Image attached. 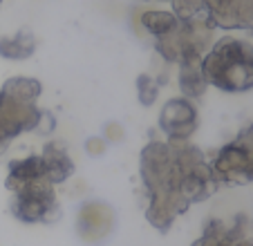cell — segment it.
<instances>
[{
	"label": "cell",
	"instance_id": "cell-1",
	"mask_svg": "<svg viewBox=\"0 0 253 246\" xmlns=\"http://www.w3.org/2000/svg\"><path fill=\"white\" fill-rule=\"evenodd\" d=\"M141 181L148 190L146 217L166 233L175 217L215 190L211 166L204 155L186 141H153L141 152Z\"/></svg>",
	"mask_w": 253,
	"mask_h": 246
},
{
	"label": "cell",
	"instance_id": "cell-2",
	"mask_svg": "<svg viewBox=\"0 0 253 246\" xmlns=\"http://www.w3.org/2000/svg\"><path fill=\"white\" fill-rule=\"evenodd\" d=\"M206 83L224 92H247L253 87V45L224 36L200 63Z\"/></svg>",
	"mask_w": 253,
	"mask_h": 246
},
{
	"label": "cell",
	"instance_id": "cell-3",
	"mask_svg": "<svg viewBox=\"0 0 253 246\" xmlns=\"http://www.w3.org/2000/svg\"><path fill=\"white\" fill-rule=\"evenodd\" d=\"M9 210L23 224H52L61 217L54 186L49 181H36L16 188Z\"/></svg>",
	"mask_w": 253,
	"mask_h": 246
},
{
	"label": "cell",
	"instance_id": "cell-4",
	"mask_svg": "<svg viewBox=\"0 0 253 246\" xmlns=\"http://www.w3.org/2000/svg\"><path fill=\"white\" fill-rule=\"evenodd\" d=\"M211 172L217 184H249L253 181V146L244 137L226 143L215 161Z\"/></svg>",
	"mask_w": 253,
	"mask_h": 246
},
{
	"label": "cell",
	"instance_id": "cell-5",
	"mask_svg": "<svg viewBox=\"0 0 253 246\" xmlns=\"http://www.w3.org/2000/svg\"><path fill=\"white\" fill-rule=\"evenodd\" d=\"M197 108L191 99L177 96L166 101L159 112V130L168 137V141H186L197 130Z\"/></svg>",
	"mask_w": 253,
	"mask_h": 246
},
{
	"label": "cell",
	"instance_id": "cell-6",
	"mask_svg": "<svg viewBox=\"0 0 253 246\" xmlns=\"http://www.w3.org/2000/svg\"><path fill=\"white\" fill-rule=\"evenodd\" d=\"M211 27L253 32V0H202Z\"/></svg>",
	"mask_w": 253,
	"mask_h": 246
},
{
	"label": "cell",
	"instance_id": "cell-7",
	"mask_svg": "<svg viewBox=\"0 0 253 246\" xmlns=\"http://www.w3.org/2000/svg\"><path fill=\"white\" fill-rule=\"evenodd\" d=\"M117 215L103 202H85L79 210L77 231L85 244H101L105 237L115 231Z\"/></svg>",
	"mask_w": 253,
	"mask_h": 246
},
{
	"label": "cell",
	"instance_id": "cell-8",
	"mask_svg": "<svg viewBox=\"0 0 253 246\" xmlns=\"http://www.w3.org/2000/svg\"><path fill=\"white\" fill-rule=\"evenodd\" d=\"M36 181H47V170H45V161L41 155H29L25 159H14L9 164L5 184L11 193L20 186L36 184Z\"/></svg>",
	"mask_w": 253,
	"mask_h": 246
},
{
	"label": "cell",
	"instance_id": "cell-9",
	"mask_svg": "<svg viewBox=\"0 0 253 246\" xmlns=\"http://www.w3.org/2000/svg\"><path fill=\"white\" fill-rule=\"evenodd\" d=\"M41 157H43V161H45L47 181L52 186L63 184V181L70 179V175L74 172V161L70 159V155H67V150L63 148V143L49 141Z\"/></svg>",
	"mask_w": 253,
	"mask_h": 246
},
{
	"label": "cell",
	"instance_id": "cell-10",
	"mask_svg": "<svg viewBox=\"0 0 253 246\" xmlns=\"http://www.w3.org/2000/svg\"><path fill=\"white\" fill-rule=\"evenodd\" d=\"M36 52V36L29 29H20L14 36H0V56L7 61H27Z\"/></svg>",
	"mask_w": 253,
	"mask_h": 246
},
{
	"label": "cell",
	"instance_id": "cell-11",
	"mask_svg": "<svg viewBox=\"0 0 253 246\" xmlns=\"http://www.w3.org/2000/svg\"><path fill=\"white\" fill-rule=\"evenodd\" d=\"M41 92H43L41 81L25 79V76H14V79H9V81H5V83H2V90H0V94L9 96V99L18 101V103L32 105L34 101L41 96Z\"/></svg>",
	"mask_w": 253,
	"mask_h": 246
},
{
	"label": "cell",
	"instance_id": "cell-12",
	"mask_svg": "<svg viewBox=\"0 0 253 246\" xmlns=\"http://www.w3.org/2000/svg\"><path fill=\"white\" fill-rule=\"evenodd\" d=\"M206 87H209V83L202 74L200 63H182V67H179V90H182L184 99H200V96H204Z\"/></svg>",
	"mask_w": 253,
	"mask_h": 246
},
{
	"label": "cell",
	"instance_id": "cell-13",
	"mask_svg": "<svg viewBox=\"0 0 253 246\" xmlns=\"http://www.w3.org/2000/svg\"><path fill=\"white\" fill-rule=\"evenodd\" d=\"M141 25H143V29L148 34H153L155 38H162V36H168V34L179 25V18H177L172 11L153 9V11H143L141 14Z\"/></svg>",
	"mask_w": 253,
	"mask_h": 246
},
{
	"label": "cell",
	"instance_id": "cell-14",
	"mask_svg": "<svg viewBox=\"0 0 253 246\" xmlns=\"http://www.w3.org/2000/svg\"><path fill=\"white\" fill-rule=\"evenodd\" d=\"M159 87H162V83H159L157 79H153V76H148V74H139L137 76L139 103L146 105V108H150V105L157 101V96H159Z\"/></svg>",
	"mask_w": 253,
	"mask_h": 246
},
{
	"label": "cell",
	"instance_id": "cell-15",
	"mask_svg": "<svg viewBox=\"0 0 253 246\" xmlns=\"http://www.w3.org/2000/svg\"><path fill=\"white\" fill-rule=\"evenodd\" d=\"M124 128H121L117 121H110V123H105L103 125V139L105 141H110V143H119L124 141Z\"/></svg>",
	"mask_w": 253,
	"mask_h": 246
},
{
	"label": "cell",
	"instance_id": "cell-16",
	"mask_svg": "<svg viewBox=\"0 0 253 246\" xmlns=\"http://www.w3.org/2000/svg\"><path fill=\"white\" fill-rule=\"evenodd\" d=\"M105 148H108V141L103 137H92L85 141V152L90 157H101L105 152Z\"/></svg>",
	"mask_w": 253,
	"mask_h": 246
},
{
	"label": "cell",
	"instance_id": "cell-17",
	"mask_svg": "<svg viewBox=\"0 0 253 246\" xmlns=\"http://www.w3.org/2000/svg\"><path fill=\"white\" fill-rule=\"evenodd\" d=\"M7 146H9V143H5V141H0V155H2V152L7 150Z\"/></svg>",
	"mask_w": 253,
	"mask_h": 246
}]
</instances>
